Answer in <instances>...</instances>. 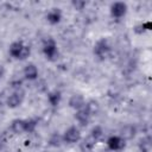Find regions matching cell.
I'll return each mask as SVG.
<instances>
[{
	"mask_svg": "<svg viewBox=\"0 0 152 152\" xmlns=\"http://www.w3.org/2000/svg\"><path fill=\"white\" fill-rule=\"evenodd\" d=\"M4 75H5V68H4V65L0 64V78H2Z\"/></svg>",
	"mask_w": 152,
	"mask_h": 152,
	"instance_id": "23",
	"label": "cell"
},
{
	"mask_svg": "<svg viewBox=\"0 0 152 152\" xmlns=\"http://www.w3.org/2000/svg\"><path fill=\"white\" fill-rule=\"evenodd\" d=\"M96 142H97V141H96L91 135H88L87 138H84V139L82 140V142H81V150H82L83 152H90V151L95 147Z\"/></svg>",
	"mask_w": 152,
	"mask_h": 152,
	"instance_id": "13",
	"label": "cell"
},
{
	"mask_svg": "<svg viewBox=\"0 0 152 152\" xmlns=\"http://www.w3.org/2000/svg\"><path fill=\"white\" fill-rule=\"evenodd\" d=\"M71 5L76 8V10H83L84 6H86V2L84 1H81V0H74L71 2Z\"/></svg>",
	"mask_w": 152,
	"mask_h": 152,
	"instance_id": "22",
	"label": "cell"
},
{
	"mask_svg": "<svg viewBox=\"0 0 152 152\" xmlns=\"http://www.w3.org/2000/svg\"><path fill=\"white\" fill-rule=\"evenodd\" d=\"M36 121L34 120H26V133H32L36 129Z\"/></svg>",
	"mask_w": 152,
	"mask_h": 152,
	"instance_id": "21",
	"label": "cell"
},
{
	"mask_svg": "<svg viewBox=\"0 0 152 152\" xmlns=\"http://www.w3.org/2000/svg\"><path fill=\"white\" fill-rule=\"evenodd\" d=\"M43 52L45 55V57L50 61H55L58 56V50H57V44L52 38H48L44 42L43 45Z\"/></svg>",
	"mask_w": 152,
	"mask_h": 152,
	"instance_id": "2",
	"label": "cell"
},
{
	"mask_svg": "<svg viewBox=\"0 0 152 152\" xmlns=\"http://www.w3.org/2000/svg\"><path fill=\"white\" fill-rule=\"evenodd\" d=\"M62 19V12L59 8H51L48 14H46V20L51 24V25H56L61 21Z\"/></svg>",
	"mask_w": 152,
	"mask_h": 152,
	"instance_id": "12",
	"label": "cell"
},
{
	"mask_svg": "<svg viewBox=\"0 0 152 152\" xmlns=\"http://www.w3.org/2000/svg\"><path fill=\"white\" fill-rule=\"evenodd\" d=\"M135 133H137V128L133 126V125H125L124 127H121L120 129V138L122 140H131L135 137Z\"/></svg>",
	"mask_w": 152,
	"mask_h": 152,
	"instance_id": "7",
	"label": "cell"
},
{
	"mask_svg": "<svg viewBox=\"0 0 152 152\" xmlns=\"http://www.w3.org/2000/svg\"><path fill=\"white\" fill-rule=\"evenodd\" d=\"M30 53H31V48L24 44V46H23V49H21V51H20V53H19L18 59L24 61V59H26V58L30 56Z\"/></svg>",
	"mask_w": 152,
	"mask_h": 152,
	"instance_id": "20",
	"label": "cell"
},
{
	"mask_svg": "<svg viewBox=\"0 0 152 152\" xmlns=\"http://www.w3.org/2000/svg\"><path fill=\"white\" fill-rule=\"evenodd\" d=\"M139 148H140V152H150L151 151V139L148 137L141 139L139 142Z\"/></svg>",
	"mask_w": 152,
	"mask_h": 152,
	"instance_id": "18",
	"label": "cell"
},
{
	"mask_svg": "<svg viewBox=\"0 0 152 152\" xmlns=\"http://www.w3.org/2000/svg\"><path fill=\"white\" fill-rule=\"evenodd\" d=\"M109 50H110V48H109L106 39H100L94 45V55L100 57V58H104L109 53Z\"/></svg>",
	"mask_w": 152,
	"mask_h": 152,
	"instance_id": "5",
	"label": "cell"
},
{
	"mask_svg": "<svg viewBox=\"0 0 152 152\" xmlns=\"http://www.w3.org/2000/svg\"><path fill=\"white\" fill-rule=\"evenodd\" d=\"M23 46H24V43H23V42H19V40H18V42L12 43L11 46H10V55H11L12 57H14V58L18 59L19 53H20Z\"/></svg>",
	"mask_w": 152,
	"mask_h": 152,
	"instance_id": "14",
	"label": "cell"
},
{
	"mask_svg": "<svg viewBox=\"0 0 152 152\" xmlns=\"http://www.w3.org/2000/svg\"><path fill=\"white\" fill-rule=\"evenodd\" d=\"M107 146L112 151H121L125 147V140H122L119 135H112L107 139Z\"/></svg>",
	"mask_w": 152,
	"mask_h": 152,
	"instance_id": "6",
	"label": "cell"
},
{
	"mask_svg": "<svg viewBox=\"0 0 152 152\" xmlns=\"http://www.w3.org/2000/svg\"><path fill=\"white\" fill-rule=\"evenodd\" d=\"M127 5L122 1H116L114 4H112L110 6V14L113 18H122L126 15L127 13Z\"/></svg>",
	"mask_w": 152,
	"mask_h": 152,
	"instance_id": "4",
	"label": "cell"
},
{
	"mask_svg": "<svg viewBox=\"0 0 152 152\" xmlns=\"http://www.w3.org/2000/svg\"><path fill=\"white\" fill-rule=\"evenodd\" d=\"M84 107H86V109L89 112L90 115H94V114L97 113L99 109H100V104H99V102L95 101V100H89V101H87Z\"/></svg>",
	"mask_w": 152,
	"mask_h": 152,
	"instance_id": "15",
	"label": "cell"
},
{
	"mask_svg": "<svg viewBox=\"0 0 152 152\" xmlns=\"http://www.w3.org/2000/svg\"><path fill=\"white\" fill-rule=\"evenodd\" d=\"M11 129L15 134L26 133V120L24 119H15L11 124Z\"/></svg>",
	"mask_w": 152,
	"mask_h": 152,
	"instance_id": "10",
	"label": "cell"
},
{
	"mask_svg": "<svg viewBox=\"0 0 152 152\" xmlns=\"http://www.w3.org/2000/svg\"><path fill=\"white\" fill-rule=\"evenodd\" d=\"M24 76L28 81H34L38 78V69L33 63H28L24 68Z\"/></svg>",
	"mask_w": 152,
	"mask_h": 152,
	"instance_id": "11",
	"label": "cell"
},
{
	"mask_svg": "<svg viewBox=\"0 0 152 152\" xmlns=\"http://www.w3.org/2000/svg\"><path fill=\"white\" fill-rule=\"evenodd\" d=\"M62 142H64V141H63V137L59 135L58 133H53V134L50 137V139H49V144H50L51 146H53V147H59V146L62 145Z\"/></svg>",
	"mask_w": 152,
	"mask_h": 152,
	"instance_id": "17",
	"label": "cell"
},
{
	"mask_svg": "<svg viewBox=\"0 0 152 152\" xmlns=\"http://www.w3.org/2000/svg\"><path fill=\"white\" fill-rule=\"evenodd\" d=\"M25 97V91L21 88H15L6 99V104L10 108H17L19 107Z\"/></svg>",
	"mask_w": 152,
	"mask_h": 152,
	"instance_id": "1",
	"label": "cell"
},
{
	"mask_svg": "<svg viewBox=\"0 0 152 152\" xmlns=\"http://www.w3.org/2000/svg\"><path fill=\"white\" fill-rule=\"evenodd\" d=\"M61 99H62V95H61V93L59 91H57V90H55V91H51L49 95H48V101H49V103L51 104V106H57L59 102H61Z\"/></svg>",
	"mask_w": 152,
	"mask_h": 152,
	"instance_id": "16",
	"label": "cell"
},
{
	"mask_svg": "<svg viewBox=\"0 0 152 152\" xmlns=\"http://www.w3.org/2000/svg\"><path fill=\"white\" fill-rule=\"evenodd\" d=\"M90 114L89 112L86 109V107L76 110V114H75V119L77 120V122L81 125V126H87L88 122H89V119H90Z\"/></svg>",
	"mask_w": 152,
	"mask_h": 152,
	"instance_id": "9",
	"label": "cell"
},
{
	"mask_svg": "<svg viewBox=\"0 0 152 152\" xmlns=\"http://www.w3.org/2000/svg\"><path fill=\"white\" fill-rule=\"evenodd\" d=\"M69 106L72 109H75V110H78V109L83 108L86 106V100H84L83 95H81V94H74L70 97V100H69Z\"/></svg>",
	"mask_w": 152,
	"mask_h": 152,
	"instance_id": "8",
	"label": "cell"
},
{
	"mask_svg": "<svg viewBox=\"0 0 152 152\" xmlns=\"http://www.w3.org/2000/svg\"><path fill=\"white\" fill-rule=\"evenodd\" d=\"M89 135H91L96 141H99L102 137H103V131H102V128L100 127V126H95V127H93V129L90 131V134Z\"/></svg>",
	"mask_w": 152,
	"mask_h": 152,
	"instance_id": "19",
	"label": "cell"
},
{
	"mask_svg": "<svg viewBox=\"0 0 152 152\" xmlns=\"http://www.w3.org/2000/svg\"><path fill=\"white\" fill-rule=\"evenodd\" d=\"M63 141L66 144H76L81 140V132L78 129V127L76 126H71L68 129H65V132L63 133Z\"/></svg>",
	"mask_w": 152,
	"mask_h": 152,
	"instance_id": "3",
	"label": "cell"
}]
</instances>
